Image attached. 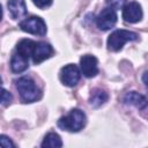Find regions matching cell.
<instances>
[{"mask_svg": "<svg viewBox=\"0 0 148 148\" xmlns=\"http://www.w3.org/2000/svg\"><path fill=\"white\" fill-rule=\"evenodd\" d=\"M117 23V14H116V10L108 7L105 9H103L97 18H96V24L98 27L99 30H103V31H106V30H110L111 28L114 27V24Z\"/></svg>", "mask_w": 148, "mask_h": 148, "instance_id": "8992f818", "label": "cell"}, {"mask_svg": "<svg viewBox=\"0 0 148 148\" xmlns=\"http://www.w3.org/2000/svg\"><path fill=\"white\" fill-rule=\"evenodd\" d=\"M142 81L145 83V86L148 88V72H145L143 75H142Z\"/></svg>", "mask_w": 148, "mask_h": 148, "instance_id": "ffe728a7", "label": "cell"}, {"mask_svg": "<svg viewBox=\"0 0 148 148\" xmlns=\"http://www.w3.org/2000/svg\"><path fill=\"white\" fill-rule=\"evenodd\" d=\"M0 142H1V146L3 147V148H9V147H14V143L12 142V140H9V138H7L6 135H1V140H0Z\"/></svg>", "mask_w": 148, "mask_h": 148, "instance_id": "d6986e66", "label": "cell"}, {"mask_svg": "<svg viewBox=\"0 0 148 148\" xmlns=\"http://www.w3.org/2000/svg\"><path fill=\"white\" fill-rule=\"evenodd\" d=\"M9 14L12 18L18 20L27 15V6L24 0H9L7 2Z\"/></svg>", "mask_w": 148, "mask_h": 148, "instance_id": "30bf717a", "label": "cell"}, {"mask_svg": "<svg viewBox=\"0 0 148 148\" xmlns=\"http://www.w3.org/2000/svg\"><path fill=\"white\" fill-rule=\"evenodd\" d=\"M81 73L76 65L68 64L64 66L60 71V80L61 82L67 87H74L80 81Z\"/></svg>", "mask_w": 148, "mask_h": 148, "instance_id": "5b68a950", "label": "cell"}, {"mask_svg": "<svg viewBox=\"0 0 148 148\" xmlns=\"http://www.w3.org/2000/svg\"><path fill=\"white\" fill-rule=\"evenodd\" d=\"M53 54V49L49 43L45 42H37L32 52V61L35 64H39L46 59H49Z\"/></svg>", "mask_w": 148, "mask_h": 148, "instance_id": "9c48e42d", "label": "cell"}, {"mask_svg": "<svg viewBox=\"0 0 148 148\" xmlns=\"http://www.w3.org/2000/svg\"><path fill=\"white\" fill-rule=\"evenodd\" d=\"M81 72L86 77H94L98 73V61L94 56L86 54L80 59Z\"/></svg>", "mask_w": 148, "mask_h": 148, "instance_id": "ba28073f", "label": "cell"}, {"mask_svg": "<svg viewBox=\"0 0 148 148\" xmlns=\"http://www.w3.org/2000/svg\"><path fill=\"white\" fill-rule=\"evenodd\" d=\"M12 94L9 91H7L5 88H2V92H1V104L3 106H7L10 102H12Z\"/></svg>", "mask_w": 148, "mask_h": 148, "instance_id": "e0dca14e", "label": "cell"}, {"mask_svg": "<svg viewBox=\"0 0 148 148\" xmlns=\"http://www.w3.org/2000/svg\"><path fill=\"white\" fill-rule=\"evenodd\" d=\"M109 98V95L102 90V89H95L91 91V95H90V98H89V102L91 104V106L94 108H99L101 105H103Z\"/></svg>", "mask_w": 148, "mask_h": 148, "instance_id": "5bb4252c", "label": "cell"}, {"mask_svg": "<svg viewBox=\"0 0 148 148\" xmlns=\"http://www.w3.org/2000/svg\"><path fill=\"white\" fill-rule=\"evenodd\" d=\"M142 15L143 14H142L141 6L135 1H132L125 5L123 8V18L128 23H136L141 21Z\"/></svg>", "mask_w": 148, "mask_h": 148, "instance_id": "52a82bcc", "label": "cell"}, {"mask_svg": "<svg viewBox=\"0 0 148 148\" xmlns=\"http://www.w3.org/2000/svg\"><path fill=\"white\" fill-rule=\"evenodd\" d=\"M43 148L45 147H49V148H59V147H62V141L60 139V136L54 133V132H50L45 135L42 145H40Z\"/></svg>", "mask_w": 148, "mask_h": 148, "instance_id": "9a60e30c", "label": "cell"}, {"mask_svg": "<svg viewBox=\"0 0 148 148\" xmlns=\"http://www.w3.org/2000/svg\"><path fill=\"white\" fill-rule=\"evenodd\" d=\"M29 66V59L20 54L18 52H15L12 56L10 59V69L14 73H22L24 72Z\"/></svg>", "mask_w": 148, "mask_h": 148, "instance_id": "7c38bea8", "label": "cell"}, {"mask_svg": "<svg viewBox=\"0 0 148 148\" xmlns=\"http://www.w3.org/2000/svg\"><path fill=\"white\" fill-rule=\"evenodd\" d=\"M20 28L24 32L44 36L46 34V24L39 16H30L20 22Z\"/></svg>", "mask_w": 148, "mask_h": 148, "instance_id": "277c9868", "label": "cell"}, {"mask_svg": "<svg viewBox=\"0 0 148 148\" xmlns=\"http://www.w3.org/2000/svg\"><path fill=\"white\" fill-rule=\"evenodd\" d=\"M86 114L80 109H73L68 114L61 117L58 120V126L68 132H79L86 125Z\"/></svg>", "mask_w": 148, "mask_h": 148, "instance_id": "6da1fadb", "label": "cell"}, {"mask_svg": "<svg viewBox=\"0 0 148 148\" xmlns=\"http://www.w3.org/2000/svg\"><path fill=\"white\" fill-rule=\"evenodd\" d=\"M125 1H126V0H105L108 7L114 9V10L124 8V6H125Z\"/></svg>", "mask_w": 148, "mask_h": 148, "instance_id": "2e32d148", "label": "cell"}, {"mask_svg": "<svg viewBox=\"0 0 148 148\" xmlns=\"http://www.w3.org/2000/svg\"><path fill=\"white\" fill-rule=\"evenodd\" d=\"M138 39H139V35L136 32H133L130 30H124V29L116 30L108 38V49L110 51L117 52L123 49L125 43L138 40Z\"/></svg>", "mask_w": 148, "mask_h": 148, "instance_id": "3957f363", "label": "cell"}, {"mask_svg": "<svg viewBox=\"0 0 148 148\" xmlns=\"http://www.w3.org/2000/svg\"><path fill=\"white\" fill-rule=\"evenodd\" d=\"M124 102H125V104L133 105V106H135L139 110H143L148 105L147 98L143 95H141V94H139L136 91H130V92H127L124 96Z\"/></svg>", "mask_w": 148, "mask_h": 148, "instance_id": "8fae6325", "label": "cell"}, {"mask_svg": "<svg viewBox=\"0 0 148 148\" xmlns=\"http://www.w3.org/2000/svg\"><path fill=\"white\" fill-rule=\"evenodd\" d=\"M16 88L18 90V94L21 96V99L25 103H32L42 97V92L36 86V83L27 76L20 77L16 81Z\"/></svg>", "mask_w": 148, "mask_h": 148, "instance_id": "7a4b0ae2", "label": "cell"}, {"mask_svg": "<svg viewBox=\"0 0 148 148\" xmlns=\"http://www.w3.org/2000/svg\"><path fill=\"white\" fill-rule=\"evenodd\" d=\"M32 2H34L35 6H37L40 9L46 8V7L52 5V0H32Z\"/></svg>", "mask_w": 148, "mask_h": 148, "instance_id": "ac0fdd59", "label": "cell"}, {"mask_svg": "<svg viewBox=\"0 0 148 148\" xmlns=\"http://www.w3.org/2000/svg\"><path fill=\"white\" fill-rule=\"evenodd\" d=\"M35 45H36V42H34L31 39H22L18 42V44L16 46V52H18L20 54H22L23 57L29 59V57L32 56Z\"/></svg>", "mask_w": 148, "mask_h": 148, "instance_id": "4fadbf2b", "label": "cell"}]
</instances>
